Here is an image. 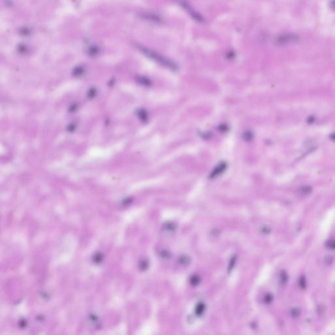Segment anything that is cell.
<instances>
[{
    "label": "cell",
    "mask_w": 335,
    "mask_h": 335,
    "mask_svg": "<svg viewBox=\"0 0 335 335\" xmlns=\"http://www.w3.org/2000/svg\"><path fill=\"white\" fill-rule=\"evenodd\" d=\"M291 314L293 317V318H297L300 316V310L299 308H293L291 311Z\"/></svg>",
    "instance_id": "4"
},
{
    "label": "cell",
    "mask_w": 335,
    "mask_h": 335,
    "mask_svg": "<svg viewBox=\"0 0 335 335\" xmlns=\"http://www.w3.org/2000/svg\"><path fill=\"white\" fill-rule=\"evenodd\" d=\"M299 285L302 289H305L306 287V281L304 277H301L299 280Z\"/></svg>",
    "instance_id": "5"
},
{
    "label": "cell",
    "mask_w": 335,
    "mask_h": 335,
    "mask_svg": "<svg viewBox=\"0 0 335 335\" xmlns=\"http://www.w3.org/2000/svg\"><path fill=\"white\" fill-rule=\"evenodd\" d=\"M226 168H227V164H226L225 162H221V164H218L217 167L214 170V172H212L211 177L214 178L216 177V176H218L219 174H221V173L224 172L226 170Z\"/></svg>",
    "instance_id": "3"
},
{
    "label": "cell",
    "mask_w": 335,
    "mask_h": 335,
    "mask_svg": "<svg viewBox=\"0 0 335 335\" xmlns=\"http://www.w3.org/2000/svg\"><path fill=\"white\" fill-rule=\"evenodd\" d=\"M281 280L282 284H286L288 280V276L285 272H282L281 274Z\"/></svg>",
    "instance_id": "6"
},
{
    "label": "cell",
    "mask_w": 335,
    "mask_h": 335,
    "mask_svg": "<svg viewBox=\"0 0 335 335\" xmlns=\"http://www.w3.org/2000/svg\"><path fill=\"white\" fill-rule=\"evenodd\" d=\"M333 139H335V134L334 135V136H333Z\"/></svg>",
    "instance_id": "11"
},
{
    "label": "cell",
    "mask_w": 335,
    "mask_h": 335,
    "mask_svg": "<svg viewBox=\"0 0 335 335\" xmlns=\"http://www.w3.org/2000/svg\"><path fill=\"white\" fill-rule=\"evenodd\" d=\"M327 247L329 249H335V240H329L327 241Z\"/></svg>",
    "instance_id": "7"
},
{
    "label": "cell",
    "mask_w": 335,
    "mask_h": 335,
    "mask_svg": "<svg viewBox=\"0 0 335 335\" xmlns=\"http://www.w3.org/2000/svg\"><path fill=\"white\" fill-rule=\"evenodd\" d=\"M331 259H332V257H331V256L327 257L325 259V262H326V263H328L329 264L331 263V262H332V259H331Z\"/></svg>",
    "instance_id": "9"
},
{
    "label": "cell",
    "mask_w": 335,
    "mask_h": 335,
    "mask_svg": "<svg viewBox=\"0 0 335 335\" xmlns=\"http://www.w3.org/2000/svg\"><path fill=\"white\" fill-rule=\"evenodd\" d=\"M138 48L140 49V51H142L143 53L146 54L147 56L150 57L151 58L155 60V61H157L159 64L163 65L164 66L168 67L169 69L172 70H177L178 69L177 65L175 64L173 62L170 60L166 59L164 56H162L161 55H160V54L156 53L155 52L150 50V49L147 48H145L144 46H139Z\"/></svg>",
    "instance_id": "1"
},
{
    "label": "cell",
    "mask_w": 335,
    "mask_h": 335,
    "mask_svg": "<svg viewBox=\"0 0 335 335\" xmlns=\"http://www.w3.org/2000/svg\"><path fill=\"white\" fill-rule=\"evenodd\" d=\"M296 40V37L293 35H282L280 37L277 41V43L278 44H287L289 43H291L293 41H295Z\"/></svg>",
    "instance_id": "2"
},
{
    "label": "cell",
    "mask_w": 335,
    "mask_h": 335,
    "mask_svg": "<svg viewBox=\"0 0 335 335\" xmlns=\"http://www.w3.org/2000/svg\"><path fill=\"white\" fill-rule=\"evenodd\" d=\"M243 137H244V138H245V139L250 140L251 139V137H252V134H251V133H250L249 132H246V133L244 134Z\"/></svg>",
    "instance_id": "8"
},
{
    "label": "cell",
    "mask_w": 335,
    "mask_h": 335,
    "mask_svg": "<svg viewBox=\"0 0 335 335\" xmlns=\"http://www.w3.org/2000/svg\"><path fill=\"white\" fill-rule=\"evenodd\" d=\"M330 6H331L332 9L335 10V0H332L331 3H330Z\"/></svg>",
    "instance_id": "10"
}]
</instances>
